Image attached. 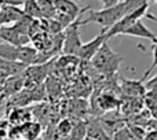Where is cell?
<instances>
[{
	"instance_id": "cell-1",
	"label": "cell",
	"mask_w": 157,
	"mask_h": 140,
	"mask_svg": "<svg viewBox=\"0 0 157 140\" xmlns=\"http://www.w3.org/2000/svg\"><path fill=\"white\" fill-rule=\"evenodd\" d=\"M149 0H123V2L117 3L113 7L101 8V10H91L88 11V17L81 21V25L94 22V24L101 25L105 29H109L116 22H119L124 15H127L128 13L141 7L142 4H145Z\"/></svg>"
},
{
	"instance_id": "cell-2",
	"label": "cell",
	"mask_w": 157,
	"mask_h": 140,
	"mask_svg": "<svg viewBox=\"0 0 157 140\" xmlns=\"http://www.w3.org/2000/svg\"><path fill=\"white\" fill-rule=\"evenodd\" d=\"M91 61H92V66L98 72L102 73L106 77H110L117 72L123 58L120 55H117L114 51H112L108 41H105L102 44V47L98 50L97 54L92 57Z\"/></svg>"
},
{
	"instance_id": "cell-3",
	"label": "cell",
	"mask_w": 157,
	"mask_h": 140,
	"mask_svg": "<svg viewBox=\"0 0 157 140\" xmlns=\"http://www.w3.org/2000/svg\"><path fill=\"white\" fill-rule=\"evenodd\" d=\"M147 8H149V2L145 3V4H142L141 7L135 8V10L131 11V13H128L127 15H124L119 22H116L113 26H110L108 30H106V40L109 41V39L121 35L127 28H130L131 25L135 24V22L139 21V19H142L144 17H147V18H150L152 21H156L155 17L150 15V14H147Z\"/></svg>"
},
{
	"instance_id": "cell-4",
	"label": "cell",
	"mask_w": 157,
	"mask_h": 140,
	"mask_svg": "<svg viewBox=\"0 0 157 140\" xmlns=\"http://www.w3.org/2000/svg\"><path fill=\"white\" fill-rule=\"evenodd\" d=\"M81 26V19L77 18L72 22L69 26H66L62 30L63 41H62V50L66 55H75L76 57L78 48L81 47V39L78 28Z\"/></svg>"
},
{
	"instance_id": "cell-5",
	"label": "cell",
	"mask_w": 157,
	"mask_h": 140,
	"mask_svg": "<svg viewBox=\"0 0 157 140\" xmlns=\"http://www.w3.org/2000/svg\"><path fill=\"white\" fill-rule=\"evenodd\" d=\"M106 30H108V29H105V28H103L102 32H101L97 37H94L91 41H87V43L81 44V47L78 48L76 57L81 58L83 61H91L92 57H94V55L98 52V50L102 47V44L105 43V41H108V40H106Z\"/></svg>"
},
{
	"instance_id": "cell-6",
	"label": "cell",
	"mask_w": 157,
	"mask_h": 140,
	"mask_svg": "<svg viewBox=\"0 0 157 140\" xmlns=\"http://www.w3.org/2000/svg\"><path fill=\"white\" fill-rule=\"evenodd\" d=\"M152 72H153V70H152V69H149L146 73H145L144 78H141V80H138V81L124 78V80L121 81L123 94L127 95V96H130V98H138V96H141V95H144V94H145V91H146V89H145V84H144V81H145V78L149 77V74H150Z\"/></svg>"
},
{
	"instance_id": "cell-7",
	"label": "cell",
	"mask_w": 157,
	"mask_h": 140,
	"mask_svg": "<svg viewBox=\"0 0 157 140\" xmlns=\"http://www.w3.org/2000/svg\"><path fill=\"white\" fill-rule=\"evenodd\" d=\"M0 40L14 47H24L30 41V37L19 35L13 26H0Z\"/></svg>"
},
{
	"instance_id": "cell-8",
	"label": "cell",
	"mask_w": 157,
	"mask_h": 140,
	"mask_svg": "<svg viewBox=\"0 0 157 140\" xmlns=\"http://www.w3.org/2000/svg\"><path fill=\"white\" fill-rule=\"evenodd\" d=\"M54 3V7H55V11L59 14H65V15L71 17L73 19H77L80 18V15L86 11H88V6L84 8H80L77 6V3L72 2V0H52Z\"/></svg>"
},
{
	"instance_id": "cell-9",
	"label": "cell",
	"mask_w": 157,
	"mask_h": 140,
	"mask_svg": "<svg viewBox=\"0 0 157 140\" xmlns=\"http://www.w3.org/2000/svg\"><path fill=\"white\" fill-rule=\"evenodd\" d=\"M123 36H132V37H141V39H147L150 40L153 44H157V37L156 35L146 26V25L142 22V19L136 21L135 24H132L130 28L124 30L121 33Z\"/></svg>"
},
{
	"instance_id": "cell-10",
	"label": "cell",
	"mask_w": 157,
	"mask_h": 140,
	"mask_svg": "<svg viewBox=\"0 0 157 140\" xmlns=\"http://www.w3.org/2000/svg\"><path fill=\"white\" fill-rule=\"evenodd\" d=\"M22 15H24L22 8L14 7V6H8V4L3 3L2 8H0V26H10V25H14Z\"/></svg>"
},
{
	"instance_id": "cell-11",
	"label": "cell",
	"mask_w": 157,
	"mask_h": 140,
	"mask_svg": "<svg viewBox=\"0 0 157 140\" xmlns=\"http://www.w3.org/2000/svg\"><path fill=\"white\" fill-rule=\"evenodd\" d=\"M37 50L35 47H19L18 48V61L22 63V65H32V63H36V59H37Z\"/></svg>"
},
{
	"instance_id": "cell-12",
	"label": "cell",
	"mask_w": 157,
	"mask_h": 140,
	"mask_svg": "<svg viewBox=\"0 0 157 140\" xmlns=\"http://www.w3.org/2000/svg\"><path fill=\"white\" fill-rule=\"evenodd\" d=\"M87 135L94 140H110V136L105 132L99 121H92L87 125Z\"/></svg>"
},
{
	"instance_id": "cell-13",
	"label": "cell",
	"mask_w": 157,
	"mask_h": 140,
	"mask_svg": "<svg viewBox=\"0 0 157 140\" xmlns=\"http://www.w3.org/2000/svg\"><path fill=\"white\" fill-rule=\"evenodd\" d=\"M98 105L102 111H113L117 110L120 106V102L116 99V96L110 94H102L98 99Z\"/></svg>"
},
{
	"instance_id": "cell-14",
	"label": "cell",
	"mask_w": 157,
	"mask_h": 140,
	"mask_svg": "<svg viewBox=\"0 0 157 140\" xmlns=\"http://www.w3.org/2000/svg\"><path fill=\"white\" fill-rule=\"evenodd\" d=\"M18 48L7 43H0V59L7 62H15L18 61Z\"/></svg>"
},
{
	"instance_id": "cell-15",
	"label": "cell",
	"mask_w": 157,
	"mask_h": 140,
	"mask_svg": "<svg viewBox=\"0 0 157 140\" xmlns=\"http://www.w3.org/2000/svg\"><path fill=\"white\" fill-rule=\"evenodd\" d=\"M37 4H39V10H40V15L43 19H51L55 17L57 11H55L52 0H37Z\"/></svg>"
},
{
	"instance_id": "cell-16",
	"label": "cell",
	"mask_w": 157,
	"mask_h": 140,
	"mask_svg": "<svg viewBox=\"0 0 157 140\" xmlns=\"http://www.w3.org/2000/svg\"><path fill=\"white\" fill-rule=\"evenodd\" d=\"M22 129H24V132H22L24 139L26 140H35L41 132V127L37 122H26V125H24Z\"/></svg>"
},
{
	"instance_id": "cell-17",
	"label": "cell",
	"mask_w": 157,
	"mask_h": 140,
	"mask_svg": "<svg viewBox=\"0 0 157 140\" xmlns=\"http://www.w3.org/2000/svg\"><path fill=\"white\" fill-rule=\"evenodd\" d=\"M22 13H24L26 17L32 18V19H40L41 18L40 10H39V4H37V0H28V2L24 4Z\"/></svg>"
},
{
	"instance_id": "cell-18",
	"label": "cell",
	"mask_w": 157,
	"mask_h": 140,
	"mask_svg": "<svg viewBox=\"0 0 157 140\" xmlns=\"http://www.w3.org/2000/svg\"><path fill=\"white\" fill-rule=\"evenodd\" d=\"M87 135V125L83 122H77L72 127L71 135L68 136L69 140H84Z\"/></svg>"
},
{
	"instance_id": "cell-19",
	"label": "cell",
	"mask_w": 157,
	"mask_h": 140,
	"mask_svg": "<svg viewBox=\"0 0 157 140\" xmlns=\"http://www.w3.org/2000/svg\"><path fill=\"white\" fill-rule=\"evenodd\" d=\"M72 127H73V124H72L71 120L65 118L62 120V121L58 124V133H59V136H62V138H68L69 135H71V131H72Z\"/></svg>"
},
{
	"instance_id": "cell-20",
	"label": "cell",
	"mask_w": 157,
	"mask_h": 140,
	"mask_svg": "<svg viewBox=\"0 0 157 140\" xmlns=\"http://www.w3.org/2000/svg\"><path fill=\"white\" fill-rule=\"evenodd\" d=\"M131 139H134V138L130 133L127 127H121L110 136V140H131Z\"/></svg>"
},
{
	"instance_id": "cell-21",
	"label": "cell",
	"mask_w": 157,
	"mask_h": 140,
	"mask_svg": "<svg viewBox=\"0 0 157 140\" xmlns=\"http://www.w3.org/2000/svg\"><path fill=\"white\" fill-rule=\"evenodd\" d=\"M127 128L135 140H142L145 133H146V129H145L144 127H139V125H135V124H128Z\"/></svg>"
},
{
	"instance_id": "cell-22",
	"label": "cell",
	"mask_w": 157,
	"mask_h": 140,
	"mask_svg": "<svg viewBox=\"0 0 157 140\" xmlns=\"http://www.w3.org/2000/svg\"><path fill=\"white\" fill-rule=\"evenodd\" d=\"M26 2H28V0H3V3H4V4L14 6V7H19V8H21Z\"/></svg>"
},
{
	"instance_id": "cell-23",
	"label": "cell",
	"mask_w": 157,
	"mask_h": 140,
	"mask_svg": "<svg viewBox=\"0 0 157 140\" xmlns=\"http://www.w3.org/2000/svg\"><path fill=\"white\" fill-rule=\"evenodd\" d=\"M101 3H102L103 8H109V7H113V6H116L117 3H120L121 0H99Z\"/></svg>"
},
{
	"instance_id": "cell-24",
	"label": "cell",
	"mask_w": 157,
	"mask_h": 140,
	"mask_svg": "<svg viewBox=\"0 0 157 140\" xmlns=\"http://www.w3.org/2000/svg\"><path fill=\"white\" fill-rule=\"evenodd\" d=\"M2 117H3V107H0V120H2Z\"/></svg>"
},
{
	"instance_id": "cell-25",
	"label": "cell",
	"mask_w": 157,
	"mask_h": 140,
	"mask_svg": "<svg viewBox=\"0 0 157 140\" xmlns=\"http://www.w3.org/2000/svg\"><path fill=\"white\" fill-rule=\"evenodd\" d=\"M84 140H94V139H91V138H88V136H87V138L84 139Z\"/></svg>"
},
{
	"instance_id": "cell-26",
	"label": "cell",
	"mask_w": 157,
	"mask_h": 140,
	"mask_svg": "<svg viewBox=\"0 0 157 140\" xmlns=\"http://www.w3.org/2000/svg\"><path fill=\"white\" fill-rule=\"evenodd\" d=\"M2 6H3V0H0V8H2Z\"/></svg>"
},
{
	"instance_id": "cell-27",
	"label": "cell",
	"mask_w": 157,
	"mask_h": 140,
	"mask_svg": "<svg viewBox=\"0 0 157 140\" xmlns=\"http://www.w3.org/2000/svg\"><path fill=\"white\" fill-rule=\"evenodd\" d=\"M72 2H75V3H77V2H80V0H72Z\"/></svg>"
},
{
	"instance_id": "cell-28",
	"label": "cell",
	"mask_w": 157,
	"mask_h": 140,
	"mask_svg": "<svg viewBox=\"0 0 157 140\" xmlns=\"http://www.w3.org/2000/svg\"><path fill=\"white\" fill-rule=\"evenodd\" d=\"M17 140H26V139H24V138H21V139H17Z\"/></svg>"
},
{
	"instance_id": "cell-29",
	"label": "cell",
	"mask_w": 157,
	"mask_h": 140,
	"mask_svg": "<svg viewBox=\"0 0 157 140\" xmlns=\"http://www.w3.org/2000/svg\"><path fill=\"white\" fill-rule=\"evenodd\" d=\"M152 2H157V0H152Z\"/></svg>"
},
{
	"instance_id": "cell-30",
	"label": "cell",
	"mask_w": 157,
	"mask_h": 140,
	"mask_svg": "<svg viewBox=\"0 0 157 140\" xmlns=\"http://www.w3.org/2000/svg\"><path fill=\"white\" fill-rule=\"evenodd\" d=\"M4 140H10V139H4Z\"/></svg>"
},
{
	"instance_id": "cell-31",
	"label": "cell",
	"mask_w": 157,
	"mask_h": 140,
	"mask_svg": "<svg viewBox=\"0 0 157 140\" xmlns=\"http://www.w3.org/2000/svg\"><path fill=\"white\" fill-rule=\"evenodd\" d=\"M131 140H135V139H131Z\"/></svg>"
}]
</instances>
